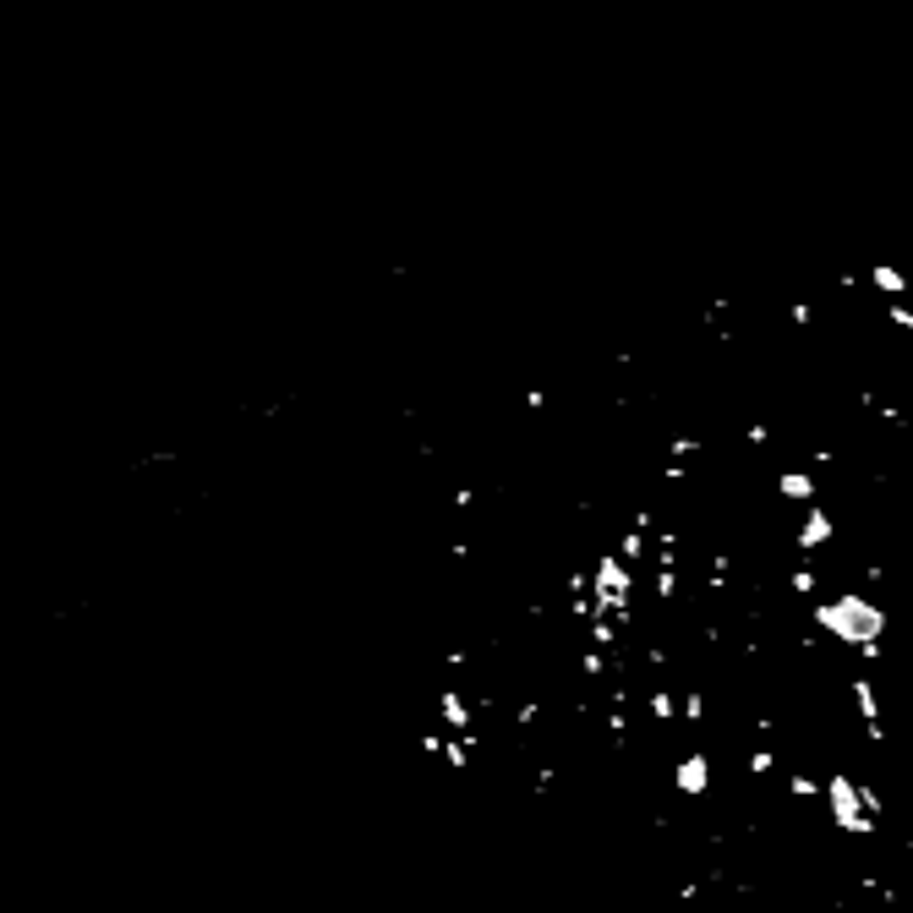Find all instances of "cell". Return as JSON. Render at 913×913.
I'll return each instance as SVG.
<instances>
[{
	"instance_id": "7a4b0ae2",
	"label": "cell",
	"mask_w": 913,
	"mask_h": 913,
	"mask_svg": "<svg viewBox=\"0 0 913 913\" xmlns=\"http://www.w3.org/2000/svg\"><path fill=\"white\" fill-rule=\"evenodd\" d=\"M673 788L684 793V799H700V793L711 788V760L706 755H684L673 766Z\"/></svg>"
},
{
	"instance_id": "277c9868",
	"label": "cell",
	"mask_w": 913,
	"mask_h": 913,
	"mask_svg": "<svg viewBox=\"0 0 913 913\" xmlns=\"http://www.w3.org/2000/svg\"><path fill=\"white\" fill-rule=\"evenodd\" d=\"M886 318H892V323H903V329L913 334V307H908L903 296H892V301H886Z\"/></svg>"
},
{
	"instance_id": "6da1fadb",
	"label": "cell",
	"mask_w": 913,
	"mask_h": 913,
	"mask_svg": "<svg viewBox=\"0 0 913 913\" xmlns=\"http://www.w3.org/2000/svg\"><path fill=\"white\" fill-rule=\"evenodd\" d=\"M815 624L826 629L831 640L853 646L859 657H881V635H886V613L859 591H837L826 602H815Z\"/></svg>"
},
{
	"instance_id": "3957f363",
	"label": "cell",
	"mask_w": 913,
	"mask_h": 913,
	"mask_svg": "<svg viewBox=\"0 0 913 913\" xmlns=\"http://www.w3.org/2000/svg\"><path fill=\"white\" fill-rule=\"evenodd\" d=\"M870 285L881 290V296H908V279L897 274V268H886V263H870Z\"/></svg>"
}]
</instances>
